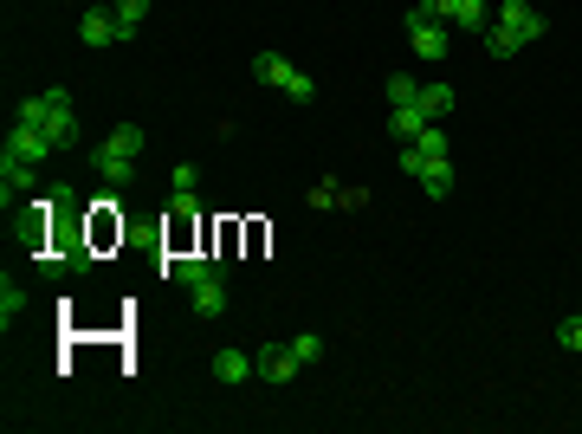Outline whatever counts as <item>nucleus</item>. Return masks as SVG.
Instances as JSON below:
<instances>
[{
	"instance_id": "nucleus-1",
	"label": "nucleus",
	"mask_w": 582,
	"mask_h": 434,
	"mask_svg": "<svg viewBox=\"0 0 582 434\" xmlns=\"http://www.w3.org/2000/svg\"><path fill=\"white\" fill-rule=\"evenodd\" d=\"M46 156H59V143H52L39 124H20V117H13V130H7V156H0V182H7V195H13V188H20Z\"/></svg>"
},
{
	"instance_id": "nucleus-2",
	"label": "nucleus",
	"mask_w": 582,
	"mask_h": 434,
	"mask_svg": "<svg viewBox=\"0 0 582 434\" xmlns=\"http://www.w3.org/2000/svg\"><path fill=\"white\" fill-rule=\"evenodd\" d=\"M136 156H143V130H136V124H117L104 137V149H97V175H104L110 188H123L136 175Z\"/></svg>"
},
{
	"instance_id": "nucleus-3",
	"label": "nucleus",
	"mask_w": 582,
	"mask_h": 434,
	"mask_svg": "<svg viewBox=\"0 0 582 434\" xmlns=\"http://www.w3.org/2000/svg\"><path fill=\"white\" fill-rule=\"evenodd\" d=\"M253 78H259V85H272V91H291L298 104H311V98H317V78H311V72H298V65L279 59V52H253Z\"/></svg>"
},
{
	"instance_id": "nucleus-4",
	"label": "nucleus",
	"mask_w": 582,
	"mask_h": 434,
	"mask_svg": "<svg viewBox=\"0 0 582 434\" xmlns=\"http://www.w3.org/2000/svg\"><path fill=\"white\" fill-rule=\"evenodd\" d=\"M401 26H408V46L421 52V59H447V52H453V26H447V20H434L427 7H414Z\"/></svg>"
},
{
	"instance_id": "nucleus-5",
	"label": "nucleus",
	"mask_w": 582,
	"mask_h": 434,
	"mask_svg": "<svg viewBox=\"0 0 582 434\" xmlns=\"http://www.w3.org/2000/svg\"><path fill=\"white\" fill-rule=\"evenodd\" d=\"M492 20H498V26H511V33H518L524 46L550 33V20H544V13L531 7V0H498V7H492Z\"/></svg>"
},
{
	"instance_id": "nucleus-6",
	"label": "nucleus",
	"mask_w": 582,
	"mask_h": 434,
	"mask_svg": "<svg viewBox=\"0 0 582 434\" xmlns=\"http://www.w3.org/2000/svg\"><path fill=\"white\" fill-rule=\"evenodd\" d=\"M39 130H46L59 149L78 143V117H72V98H65V91H46V117H39Z\"/></svg>"
},
{
	"instance_id": "nucleus-7",
	"label": "nucleus",
	"mask_w": 582,
	"mask_h": 434,
	"mask_svg": "<svg viewBox=\"0 0 582 434\" xmlns=\"http://www.w3.org/2000/svg\"><path fill=\"white\" fill-rule=\"evenodd\" d=\"M78 39H85V46H117V39H130V26H123L110 7H91L85 20H78Z\"/></svg>"
},
{
	"instance_id": "nucleus-8",
	"label": "nucleus",
	"mask_w": 582,
	"mask_h": 434,
	"mask_svg": "<svg viewBox=\"0 0 582 434\" xmlns=\"http://www.w3.org/2000/svg\"><path fill=\"white\" fill-rule=\"evenodd\" d=\"M253 363H259V383H291V376L304 370V363H298V350H291V344H266Z\"/></svg>"
},
{
	"instance_id": "nucleus-9",
	"label": "nucleus",
	"mask_w": 582,
	"mask_h": 434,
	"mask_svg": "<svg viewBox=\"0 0 582 434\" xmlns=\"http://www.w3.org/2000/svg\"><path fill=\"white\" fill-rule=\"evenodd\" d=\"M447 26L453 33H485V26H492V7H485V0H447Z\"/></svg>"
},
{
	"instance_id": "nucleus-10",
	"label": "nucleus",
	"mask_w": 582,
	"mask_h": 434,
	"mask_svg": "<svg viewBox=\"0 0 582 434\" xmlns=\"http://www.w3.org/2000/svg\"><path fill=\"white\" fill-rule=\"evenodd\" d=\"M427 130V117H421V104H388V137H395L401 149H408L414 137Z\"/></svg>"
},
{
	"instance_id": "nucleus-11",
	"label": "nucleus",
	"mask_w": 582,
	"mask_h": 434,
	"mask_svg": "<svg viewBox=\"0 0 582 434\" xmlns=\"http://www.w3.org/2000/svg\"><path fill=\"white\" fill-rule=\"evenodd\" d=\"M414 104H421L427 124H440V117L460 111V91H453V85H421V98H414Z\"/></svg>"
},
{
	"instance_id": "nucleus-12",
	"label": "nucleus",
	"mask_w": 582,
	"mask_h": 434,
	"mask_svg": "<svg viewBox=\"0 0 582 434\" xmlns=\"http://www.w3.org/2000/svg\"><path fill=\"white\" fill-rule=\"evenodd\" d=\"M188 298H194V311H201V318H220V311H227V279L207 273L201 286H188Z\"/></svg>"
},
{
	"instance_id": "nucleus-13",
	"label": "nucleus",
	"mask_w": 582,
	"mask_h": 434,
	"mask_svg": "<svg viewBox=\"0 0 582 434\" xmlns=\"http://www.w3.org/2000/svg\"><path fill=\"white\" fill-rule=\"evenodd\" d=\"M227 260H201V253H182V260H169V279L175 286H201L207 273H220Z\"/></svg>"
},
{
	"instance_id": "nucleus-14",
	"label": "nucleus",
	"mask_w": 582,
	"mask_h": 434,
	"mask_svg": "<svg viewBox=\"0 0 582 434\" xmlns=\"http://www.w3.org/2000/svg\"><path fill=\"white\" fill-rule=\"evenodd\" d=\"M214 376L233 389V383H246V376H259V363L246 357V350H220V357H214Z\"/></svg>"
},
{
	"instance_id": "nucleus-15",
	"label": "nucleus",
	"mask_w": 582,
	"mask_h": 434,
	"mask_svg": "<svg viewBox=\"0 0 582 434\" xmlns=\"http://www.w3.org/2000/svg\"><path fill=\"white\" fill-rule=\"evenodd\" d=\"M414 182H421L434 201H447L453 195V162H421V169H414Z\"/></svg>"
},
{
	"instance_id": "nucleus-16",
	"label": "nucleus",
	"mask_w": 582,
	"mask_h": 434,
	"mask_svg": "<svg viewBox=\"0 0 582 434\" xmlns=\"http://www.w3.org/2000/svg\"><path fill=\"white\" fill-rule=\"evenodd\" d=\"M479 39H485V52H492V59H518V52H524V39H518V33H511V26H498V20H492V26H485V33H479Z\"/></svg>"
},
{
	"instance_id": "nucleus-17",
	"label": "nucleus",
	"mask_w": 582,
	"mask_h": 434,
	"mask_svg": "<svg viewBox=\"0 0 582 434\" xmlns=\"http://www.w3.org/2000/svg\"><path fill=\"white\" fill-rule=\"evenodd\" d=\"M20 318H26V292L13 286V273H7V279H0V331H13Z\"/></svg>"
},
{
	"instance_id": "nucleus-18",
	"label": "nucleus",
	"mask_w": 582,
	"mask_h": 434,
	"mask_svg": "<svg viewBox=\"0 0 582 434\" xmlns=\"http://www.w3.org/2000/svg\"><path fill=\"white\" fill-rule=\"evenodd\" d=\"M110 13H117V20L130 26V39H136V26L149 20V0H117V7H110Z\"/></svg>"
},
{
	"instance_id": "nucleus-19",
	"label": "nucleus",
	"mask_w": 582,
	"mask_h": 434,
	"mask_svg": "<svg viewBox=\"0 0 582 434\" xmlns=\"http://www.w3.org/2000/svg\"><path fill=\"white\" fill-rule=\"evenodd\" d=\"M291 350H298V363H317V357H324V337H317V331H298V337H291Z\"/></svg>"
},
{
	"instance_id": "nucleus-20",
	"label": "nucleus",
	"mask_w": 582,
	"mask_h": 434,
	"mask_svg": "<svg viewBox=\"0 0 582 434\" xmlns=\"http://www.w3.org/2000/svg\"><path fill=\"white\" fill-rule=\"evenodd\" d=\"M414 98H421V85H414V78H388V104H414Z\"/></svg>"
},
{
	"instance_id": "nucleus-21",
	"label": "nucleus",
	"mask_w": 582,
	"mask_h": 434,
	"mask_svg": "<svg viewBox=\"0 0 582 434\" xmlns=\"http://www.w3.org/2000/svg\"><path fill=\"white\" fill-rule=\"evenodd\" d=\"M311 208H343V188L337 182H317L311 188Z\"/></svg>"
},
{
	"instance_id": "nucleus-22",
	"label": "nucleus",
	"mask_w": 582,
	"mask_h": 434,
	"mask_svg": "<svg viewBox=\"0 0 582 434\" xmlns=\"http://www.w3.org/2000/svg\"><path fill=\"white\" fill-rule=\"evenodd\" d=\"M557 344H563V350H582V318H563V324H557Z\"/></svg>"
},
{
	"instance_id": "nucleus-23",
	"label": "nucleus",
	"mask_w": 582,
	"mask_h": 434,
	"mask_svg": "<svg viewBox=\"0 0 582 434\" xmlns=\"http://www.w3.org/2000/svg\"><path fill=\"white\" fill-rule=\"evenodd\" d=\"M194 182H201V169H194V162H175V188H188V195H194Z\"/></svg>"
}]
</instances>
